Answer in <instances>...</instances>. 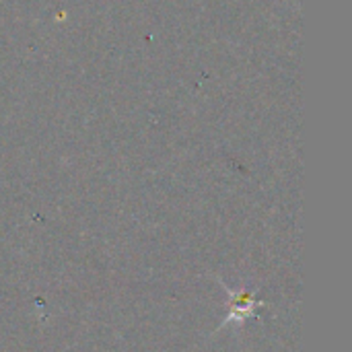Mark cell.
Segmentation results:
<instances>
[{
    "label": "cell",
    "instance_id": "cell-1",
    "mask_svg": "<svg viewBox=\"0 0 352 352\" xmlns=\"http://www.w3.org/2000/svg\"><path fill=\"white\" fill-rule=\"evenodd\" d=\"M217 283L225 289L227 297H229V314L225 318V322H221L219 330L221 328H227V326H243L250 318H256V311L260 307H266L268 303L258 299L252 291L248 289H229L221 278H217Z\"/></svg>",
    "mask_w": 352,
    "mask_h": 352
}]
</instances>
